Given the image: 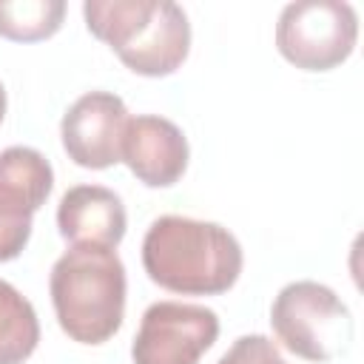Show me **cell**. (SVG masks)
I'll return each mask as SVG.
<instances>
[{
  "label": "cell",
  "mask_w": 364,
  "mask_h": 364,
  "mask_svg": "<svg viewBox=\"0 0 364 364\" xmlns=\"http://www.w3.org/2000/svg\"><path fill=\"white\" fill-rule=\"evenodd\" d=\"M245 256L239 239L205 219L159 216L142 239V267L148 279L182 296H219L242 273Z\"/></svg>",
  "instance_id": "cell-1"
},
{
  "label": "cell",
  "mask_w": 364,
  "mask_h": 364,
  "mask_svg": "<svg viewBox=\"0 0 364 364\" xmlns=\"http://www.w3.org/2000/svg\"><path fill=\"white\" fill-rule=\"evenodd\" d=\"M82 17L134 74L168 77L188 60L191 23L171 0H85Z\"/></svg>",
  "instance_id": "cell-2"
},
{
  "label": "cell",
  "mask_w": 364,
  "mask_h": 364,
  "mask_svg": "<svg viewBox=\"0 0 364 364\" xmlns=\"http://www.w3.org/2000/svg\"><path fill=\"white\" fill-rule=\"evenodd\" d=\"M125 290V264L114 247L71 245L48 276L54 316L80 344H102L122 327Z\"/></svg>",
  "instance_id": "cell-3"
},
{
  "label": "cell",
  "mask_w": 364,
  "mask_h": 364,
  "mask_svg": "<svg viewBox=\"0 0 364 364\" xmlns=\"http://www.w3.org/2000/svg\"><path fill=\"white\" fill-rule=\"evenodd\" d=\"M270 327L284 350L304 361H330L353 341V316L338 293L321 282L284 284L270 304Z\"/></svg>",
  "instance_id": "cell-4"
},
{
  "label": "cell",
  "mask_w": 364,
  "mask_h": 364,
  "mask_svg": "<svg viewBox=\"0 0 364 364\" xmlns=\"http://www.w3.org/2000/svg\"><path fill=\"white\" fill-rule=\"evenodd\" d=\"M358 40V14L344 0L287 3L276 23L279 54L301 71H330L341 65Z\"/></svg>",
  "instance_id": "cell-5"
},
{
  "label": "cell",
  "mask_w": 364,
  "mask_h": 364,
  "mask_svg": "<svg viewBox=\"0 0 364 364\" xmlns=\"http://www.w3.org/2000/svg\"><path fill=\"white\" fill-rule=\"evenodd\" d=\"M219 336V316L205 304L154 301L131 344L134 364H199Z\"/></svg>",
  "instance_id": "cell-6"
},
{
  "label": "cell",
  "mask_w": 364,
  "mask_h": 364,
  "mask_svg": "<svg viewBox=\"0 0 364 364\" xmlns=\"http://www.w3.org/2000/svg\"><path fill=\"white\" fill-rule=\"evenodd\" d=\"M54 188L51 162L28 145L0 151V262H11L31 239V219Z\"/></svg>",
  "instance_id": "cell-7"
},
{
  "label": "cell",
  "mask_w": 364,
  "mask_h": 364,
  "mask_svg": "<svg viewBox=\"0 0 364 364\" xmlns=\"http://www.w3.org/2000/svg\"><path fill=\"white\" fill-rule=\"evenodd\" d=\"M125 122L128 108L117 94L88 91L77 97L60 122V136L68 159L91 171H105L117 165Z\"/></svg>",
  "instance_id": "cell-8"
},
{
  "label": "cell",
  "mask_w": 364,
  "mask_h": 364,
  "mask_svg": "<svg viewBox=\"0 0 364 364\" xmlns=\"http://www.w3.org/2000/svg\"><path fill=\"white\" fill-rule=\"evenodd\" d=\"M188 139L176 122L156 114L128 117L122 131L119 162L148 188H171L188 168Z\"/></svg>",
  "instance_id": "cell-9"
},
{
  "label": "cell",
  "mask_w": 364,
  "mask_h": 364,
  "mask_svg": "<svg viewBox=\"0 0 364 364\" xmlns=\"http://www.w3.org/2000/svg\"><path fill=\"white\" fill-rule=\"evenodd\" d=\"M125 205L105 185H74L60 196L57 228L71 245L117 247L125 236Z\"/></svg>",
  "instance_id": "cell-10"
},
{
  "label": "cell",
  "mask_w": 364,
  "mask_h": 364,
  "mask_svg": "<svg viewBox=\"0 0 364 364\" xmlns=\"http://www.w3.org/2000/svg\"><path fill=\"white\" fill-rule=\"evenodd\" d=\"M40 341L34 304L6 279H0V364H23Z\"/></svg>",
  "instance_id": "cell-11"
},
{
  "label": "cell",
  "mask_w": 364,
  "mask_h": 364,
  "mask_svg": "<svg viewBox=\"0 0 364 364\" xmlns=\"http://www.w3.org/2000/svg\"><path fill=\"white\" fill-rule=\"evenodd\" d=\"M65 17L63 0H0V37L14 43L48 40Z\"/></svg>",
  "instance_id": "cell-12"
},
{
  "label": "cell",
  "mask_w": 364,
  "mask_h": 364,
  "mask_svg": "<svg viewBox=\"0 0 364 364\" xmlns=\"http://www.w3.org/2000/svg\"><path fill=\"white\" fill-rule=\"evenodd\" d=\"M216 364H287L279 344L262 333L239 336Z\"/></svg>",
  "instance_id": "cell-13"
},
{
  "label": "cell",
  "mask_w": 364,
  "mask_h": 364,
  "mask_svg": "<svg viewBox=\"0 0 364 364\" xmlns=\"http://www.w3.org/2000/svg\"><path fill=\"white\" fill-rule=\"evenodd\" d=\"M6 117V88H3V82H0V119Z\"/></svg>",
  "instance_id": "cell-14"
}]
</instances>
